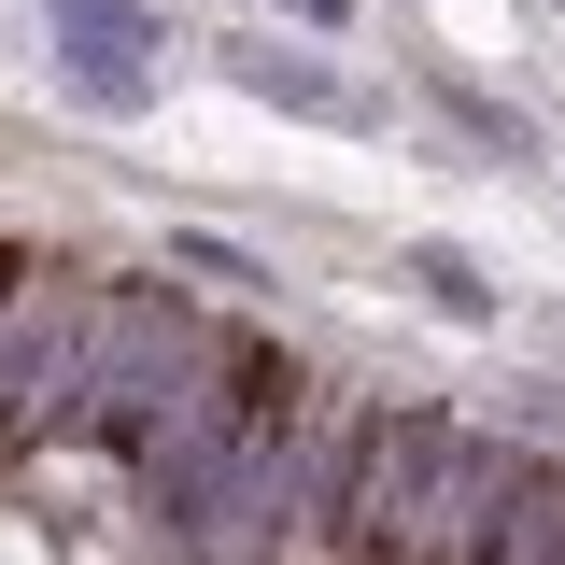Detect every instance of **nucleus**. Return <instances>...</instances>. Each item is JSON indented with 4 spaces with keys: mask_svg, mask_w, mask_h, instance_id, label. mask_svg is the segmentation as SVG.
<instances>
[{
    "mask_svg": "<svg viewBox=\"0 0 565 565\" xmlns=\"http://www.w3.org/2000/svg\"><path fill=\"white\" fill-rule=\"evenodd\" d=\"M184 367H199V311H184L170 282H99V311H85V396H71V438L141 452V438H156V411L184 396Z\"/></svg>",
    "mask_w": 565,
    "mask_h": 565,
    "instance_id": "obj_2",
    "label": "nucleus"
},
{
    "mask_svg": "<svg viewBox=\"0 0 565 565\" xmlns=\"http://www.w3.org/2000/svg\"><path fill=\"white\" fill-rule=\"evenodd\" d=\"M43 29H57V99L71 114H99V128H141L156 114V0H43Z\"/></svg>",
    "mask_w": 565,
    "mask_h": 565,
    "instance_id": "obj_3",
    "label": "nucleus"
},
{
    "mask_svg": "<svg viewBox=\"0 0 565 565\" xmlns=\"http://www.w3.org/2000/svg\"><path fill=\"white\" fill-rule=\"evenodd\" d=\"M509 494V452L467 438L438 411H382L353 424V467H340V523L367 565H481V523Z\"/></svg>",
    "mask_w": 565,
    "mask_h": 565,
    "instance_id": "obj_1",
    "label": "nucleus"
},
{
    "mask_svg": "<svg viewBox=\"0 0 565 565\" xmlns=\"http://www.w3.org/2000/svg\"><path fill=\"white\" fill-rule=\"evenodd\" d=\"M226 85H241V99H269V114H297V128H382V99H367L353 71L297 57V43H241V57H226Z\"/></svg>",
    "mask_w": 565,
    "mask_h": 565,
    "instance_id": "obj_4",
    "label": "nucleus"
},
{
    "mask_svg": "<svg viewBox=\"0 0 565 565\" xmlns=\"http://www.w3.org/2000/svg\"><path fill=\"white\" fill-rule=\"evenodd\" d=\"M552 14H565V0H552Z\"/></svg>",
    "mask_w": 565,
    "mask_h": 565,
    "instance_id": "obj_10",
    "label": "nucleus"
},
{
    "mask_svg": "<svg viewBox=\"0 0 565 565\" xmlns=\"http://www.w3.org/2000/svg\"><path fill=\"white\" fill-rule=\"evenodd\" d=\"M481 565H565V467H509L481 523Z\"/></svg>",
    "mask_w": 565,
    "mask_h": 565,
    "instance_id": "obj_5",
    "label": "nucleus"
},
{
    "mask_svg": "<svg viewBox=\"0 0 565 565\" xmlns=\"http://www.w3.org/2000/svg\"><path fill=\"white\" fill-rule=\"evenodd\" d=\"M396 282H411L438 326H494V311H509V297L481 282V255H467V241H396Z\"/></svg>",
    "mask_w": 565,
    "mask_h": 565,
    "instance_id": "obj_6",
    "label": "nucleus"
},
{
    "mask_svg": "<svg viewBox=\"0 0 565 565\" xmlns=\"http://www.w3.org/2000/svg\"><path fill=\"white\" fill-rule=\"evenodd\" d=\"M269 14H297V29H340V0H269Z\"/></svg>",
    "mask_w": 565,
    "mask_h": 565,
    "instance_id": "obj_9",
    "label": "nucleus"
},
{
    "mask_svg": "<svg viewBox=\"0 0 565 565\" xmlns=\"http://www.w3.org/2000/svg\"><path fill=\"white\" fill-rule=\"evenodd\" d=\"M170 269H212V282H269L255 241H212V226H170Z\"/></svg>",
    "mask_w": 565,
    "mask_h": 565,
    "instance_id": "obj_8",
    "label": "nucleus"
},
{
    "mask_svg": "<svg viewBox=\"0 0 565 565\" xmlns=\"http://www.w3.org/2000/svg\"><path fill=\"white\" fill-rule=\"evenodd\" d=\"M438 114H452V128L481 141V156H509V170H523V156H537V128H523V114H509V99H481V85H467V71H438Z\"/></svg>",
    "mask_w": 565,
    "mask_h": 565,
    "instance_id": "obj_7",
    "label": "nucleus"
}]
</instances>
